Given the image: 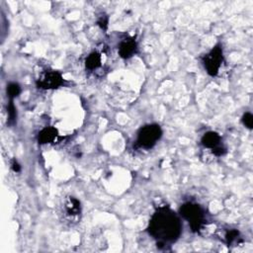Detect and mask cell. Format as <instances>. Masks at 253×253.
Listing matches in <instances>:
<instances>
[{
	"mask_svg": "<svg viewBox=\"0 0 253 253\" xmlns=\"http://www.w3.org/2000/svg\"><path fill=\"white\" fill-rule=\"evenodd\" d=\"M182 228L179 214L168 206H159L150 217L146 231L155 240L157 247L166 248L179 239Z\"/></svg>",
	"mask_w": 253,
	"mask_h": 253,
	"instance_id": "1",
	"label": "cell"
},
{
	"mask_svg": "<svg viewBox=\"0 0 253 253\" xmlns=\"http://www.w3.org/2000/svg\"><path fill=\"white\" fill-rule=\"evenodd\" d=\"M179 216L188 221L193 232H200L207 222L205 210L197 203L186 202L179 208Z\"/></svg>",
	"mask_w": 253,
	"mask_h": 253,
	"instance_id": "2",
	"label": "cell"
},
{
	"mask_svg": "<svg viewBox=\"0 0 253 253\" xmlns=\"http://www.w3.org/2000/svg\"><path fill=\"white\" fill-rule=\"evenodd\" d=\"M162 135L163 132L159 125L148 124L139 130L136 144L141 148L151 149L161 139Z\"/></svg>",
	"mask_w": 253,
	"mask_h": 253,
	"instance_id": "3",
	"label": "cell"
},
{
	"mask_svg": "<svg viewBox=\"0 0 253 253\" xmlns=\"http://www.w3.org/2000/svg\"><path fill=\"white\" fill-rule=\"evenodd\" d=\"M224 62L223 49L220 43H217L208 54L202 58L203 66L210 76H217Z\"/></svg>",
	"mask_w": 253,
	"mask_h": 253,
	"instance_id": "4",
	"label": "cell"
},
{
	"mask_svg": "<svg viewBox=\"0 0 253 253\" xmlns=\"http://www.w3.org/2000/svg\"><path fill=\"white\" fill-rule=\"evenodd\" d=\"M66 84V79L63 74L55 70L43 71L38 79L36 80V85L42 90H55Z\"/></svg>",
	"mask_w": 253,
	"mask_h": 253,
	"instance_id": "5",
	"label": "cell"
},
{
	"mask_svg": "<svg viewBox=\"0 0 253 253\" xmlns=\"http://www.w3.org/2000/svg\"><path fill=\"white\" fill-rule=\"evenodd\" d=\"M139 47L134 37H127L119 43L118 54L123 60H130L138 53Z\"/></svg>",
	"mask_w": 253,
	"mask_h": 253,
	"instance_id": "6",
	"label": "cell"
},
{
	"mask_svg": "<svg viewBox=\"0 0 253 253\" xmlns=\"http://www.w3.org/2000/svg\"><path fill=\"white\" fill-rule=\"evenodd\" d=\"M64 210H65V215L68 218L72 219V221L77 220L82 213L81 203L75 197L70 196L65 200Z\"/></svg>",
	"mask_w": 253,
	"mask_h": 253,
	"instance_id": "7",
	"label": "cell"
},
{
	"mask_svg": "<svg viewBox=\"0 0 253 253\" xmlns=\"http://www.w3.org/2000/svg\"><path fill=\"white\" fill-rule=\"evenodd\" d=\"M201 145L205 148H209L212 150V149L217 147L218 145H222L221 137L217 132H214V131L207 132L201 138Z\"/></svg>",
	"mask_w": 253,
	"mask_h": 253,
	"instance_id": "8",
	"label": "cell"
},
{
	"mask_svg": "<svg viewBox=\"0 0 253 253\" xmlns=\"http://www.w3.org/2000/svg\"><path fill=\"white\" fill-rule=\"evenodd\" d=\"M59 137V132L55 127H46L38 134V143L40 145H48L55 143Z\"/></svg>",
	"mask_w": 253,
	"mask_h": 253,
	"instance_id": "9",
	"label": "cell"
},
{
	"mask_svg": "<svg viewBox=\"0 0 253 253\" xmlns=\"http://www.w3.org/2000/svg\"><path fill=\"white\" fill-rule=\"evenodd\" d=\"M85 69L89 72H94L99 70L103 65V57L102 54L94 51L90 53L85 59Z\"/></svg>",
	"mask_w": 253,
	"mask_h": 253,
	"instance_id": "10",
	"label": "cell"
},
{
	"mask_svg": "<svg viewBox=\"0 0 253 253\" xmlns=\"http://www.w3.org/2000/svg\"><path fill=\"white\" fill-rule=\"evenodd\" d=\"M239 239V231L237 229H227L223 234V241L229 246L237 242Z\"/></svg>",
	"mask_w": 253,
	"mask_h": 253,
	"instance_id": "11",
	"label": "cell"
},
{
	"mask_svg": "<svg viewBox=\"0 0 253 253\" xmlns=\"http://www.w3.org/2000/svg\"><path fill=\"white\" fill-rule=\"evenodd\" d=\"M21 93V87L16 82H11L7 85V95L9 100H14Z\"/></svg>",
	"mask_w": 253,
	"mask_h": 253,
	"instance_id": "12",
	"label": "cell"
},
{
	"mask_svg": "<svg viewBox=\"0 0 253 253\" xmlns=\"http://www.w3.org/2000/svg\"><path fill=\"white\" fill-rule=\"evenodd\" d=\"M14 100H10L9 104L7 106V113H8V118H9V124H14L16 119H17V109L13 103Z\"/></svg>",
	"mask_w": 253,
	"mask_h": 253,
	"instance_id": "13",
	"label": "cell"
},
{
	"mask_svg": "<svg viewBox=\"0 0 253 253\" xmlns=\"http://www.w3.org/2000/svg\"><path fill=\"white\" fill-rule=\"evenodd\" d=\"M241 123L248 130H252L253 129V115L250 112L244 113L243 116L241 117Z\"/></svg>",
	"mask_w": 253,
	"mask_h": 253,
	"instance_id": "14",
	"label": "cell"
},
{
	"mask_svg": "<svg viewBox=\"0 0 253 253\" xmlns=\"http://www.w3.org/2000/svg\"><path fill=\"white\" fill-rule=\"evenodd\" d=\"M97 24L101 29L106 30L107 27H108V17H107V15H101V17H99V19L97 21Z\"/></svg>",
	"mask_w": 253,
	"mask_h": 253,
	"instance_id": "15",
	"label": "cell"
},
{
	"mask_svg": "<svg viewBox=\"0 0 253 253\" xmlns=\"http://www.w3.org/2000/svg\"><path fill=\"white\" fill-rule=\"evenodd\" d=\"M11 168H12V170L14 171V172H16V173H19L20 171H21V165L18 163V161L17 160H13L12 161V163H11Z\"/></svg>",
	"mask_w": 253,
	"mask_h": 253,
	"instance_id": "16",
	"label": "cell"
}]
</instances>
